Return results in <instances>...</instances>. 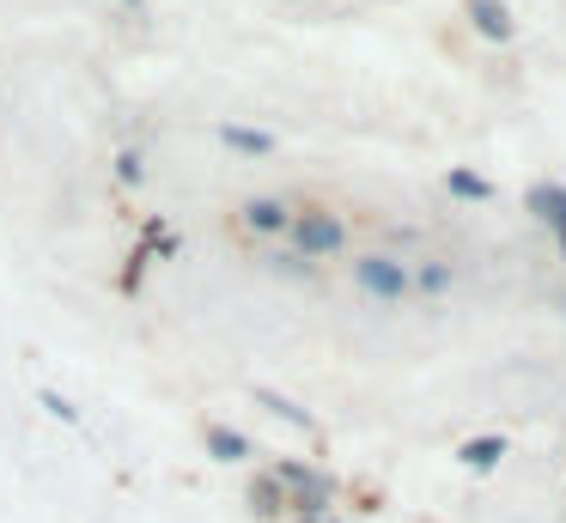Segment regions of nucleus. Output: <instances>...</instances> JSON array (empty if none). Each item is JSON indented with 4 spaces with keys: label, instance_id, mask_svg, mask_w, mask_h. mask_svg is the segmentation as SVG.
I'll return each mask as SVG.
<instances>
[{
    "label": "nucleus",
    "instance_id": "obj_1",
    "mask_svg": "<svg viewBox=\"0 0 566 523\" xmlns=\"http://www.w3.org/2000/svg\"><path fill=\"white\" fill-rule=\"evenodd\" d=\"M269 474L286 487V511H293V517H323V511L335 505V474L317 469V462L281 457V462H269Z\"/></svg>",
    "mask_w": 566,
    "mask_h": 523
},
{
    "label": "nucleus",
    "instance_id": "obj_2",
    "mask_svg": "<svg viewBox=\"0 0 566 523\" xmlns=\"http://www.w3.org/2000/svg\"><path fill=\"white\" fill-rule=\"evenodd\" d=\"M286 238H293V255L298 262H329V255L347 250V219L335 213V207H298L293 226H286Z\"/></svg>",
    "mask_w": 566,
    "mask_h": 523
},
{
    "label": "nucleus",
    "instance_id": "obj_3",
    "mask_svg": "<svg viewBox=\"0 0 566 523\" xmlns=\"http://www.w3.org/2000/svg\"><path fill=\"white\" fill-rule=\"evenodd\" d=\"M354 286L366 292L371 304H408V299H415V274H408V262H402V255H390V250L354 255Z\"/></svg>",
    "mask_w": 566,
    "mask_h": 523
},
{
    "label": "nucleus",
    "instance_id": "obj_4",
    "mask_svg": "<svg viewBox=\"0 0 566 523\" xmlns=\"http://www.w3.org/2000/svg\"><path fill=\"white\" fill-rule=\"evenodd\" d=\"M293 213L298 207L293 201H281V195H250L244 207H238V231H244V238H286V226H293Z\"/></svg>",
    "mask_w": 566,
    "mask_h": 523
},
{
    "label": "nucleus",
    "instance_id": "obj_5",
    "mask_svg": "<svg viewBox=\"0 0 566 523\" xmlns=\"http://www.w3.org/2000/svg\"><path fill=\"white\" fill-rule=\"evenodd\" d=\"M530 213L548 226L554 250H560V262H566V182H530Z\"/></svg>",
    "mask_w": 566,
    "mask_h": 523
},
{
    "label": "nucleus",
    "instance_id": "obj_6",
    "mask_svg": "<svg viewBox=\"0 0 566 523\" xmlns=\"http://www.w3.org/2000/svg\"><path fill=\"white\" fill-rule=\"evenodd\" d=\"M505 450H512V444H505L500 432H481V438H463V444H457V462H463L469 474H493Z\"/></svg>",
    "mask_w": 566,
    "mask_h": 523
},
{
    "label": "nucleus",
    "instance_id": "obj_7",
    "mask_svg": "<svg viewBox=\"0 0 566 523\" xmlns=\"http://www.w3.org/2000/svg\"><path fill=\"white\" fill-rule=\"evenodd\" d=\"M201 438H208V457H220V462H250V457H256V444H250L238 426H226V420H208V426H201Z\"/></svg>",
    "mask_w": 566,
    "mask_h": 523
},
{
    "label": "nucleus",
    "instance_id": "obj_8",
    "mask_svg": "<svg viewBox=\"0 0 566 523\" xmlns=\"http://www.w3.org/2000/svg\"><path fill=\"white\" fill-rule=\"evenodd\" d=\"M463 12L488 43H512V12H505V0H463Z\"/></svg>",
    "mask_w": 566,
    "mask_h": 523
},
{
    "label": "nucleus",
    "instance_id": "obj_9",
    "mask_svg": "<svg viewBox=\"0 0 566 523\" xmlns=\"http://www.w3.org/2000/svg\"><path fill=\"white\" fill-rule=\"evenodd\" d=\"M244 505H250V517H256V523H269V517H281V511H286V487L274 481L269 469H256V481H250Z\"/></svg>",
    "mask_w": 566,
    "mask_h": 523
},
{
    "label": "nucleus",
    "instance_id": "obj_10",
    "mask_svg": "<svg viewBox=\"0 0 566 523\" xmlns=\"http://www.w3.org/2000/svg\"><path fill=\"white\" fill-rule=\"evenodd\" d=\"M408 274H415V292H420V299H444V292L457 286V268L444 262V255H427V262L408 268Z\"/></svg>",
    "mask_w": 566,
    "mask_h": 523
},
{
    "label": "nucleus",
    "instance_id": "obj_11",
    "mask_svg": "<svg viewBox=\"0 0 566 523\" xmlns=\"http://www.w3.org/2000/svg\"><path fill=\"white\" fill-rule=\"evenodd\" d=\"M256 401H262V408H274L286 426H298V432H311V438H317V414H311V408H298L293 396H281L274 384H256Z\"/></svg>",
    "mask_w": 566,
    "mask_h": 523
},
{
    "label": "nucleus",
    "instance_id": "obj_12",
    "mask_svg": "<svg viewBox=\"0 0 566 523\" xmlns=\"http://www.w3.org/2000/svg\"><path fill=\"white\" fill-rule=\"evenodd\" d=\"M220 146H232V153H244V158H269V153H274V134L238 128V122H220Z\"/></svg>",
    "mask_w": 566,
    "mask_h": 523
},
{
    "label": "nucleus",
    "instance_id": "obj_13",
    "mask_svg": "<svg viewBox=\"0 0 566 523\" xmlns=\"http://www.w3.org/2000/svg\"><path fill=\"white\" fill-rule=\"evenodd\" d=\"M444 189H451L457 201H481V207H488L493 195H500L488 177H475V170H463V165H451V170H444Z\"/></svg>",
    "mask_w": 566,
    "mask_h": 523
},
{
    "label": "nucleus",
    "instance_id": "obj_14",
    "mask_svg": "<svg viewBox=\"0 0 566 523\" xmlns=\"http://www.w3.org/2000/svg\"><path fill=\"white\" fill-rule=\"evenodd\" d=\"M111 170H116L123 189H140V182H147V153H140V146H123V153L111 158Z\"/></svg>",
    "mask_w": 566,
    "mask_h": 523
},
{
    "label": "nucleus",
    "instance_id": "obj_15",
    "mask_svg": "<svg viewBox=\"0 0 566 523\" xmlns=\"http://www.w3.org/2000/svg\"><path fill=\"white\" fill-rule=\"evenodd\" d=\"M38 401H43V414H50V420H62V426H80V408L62 396V389H38Z\"/></svg>",
    "mask_w": 566,
    "mask_h": 523
},
{
    "label": "nucleus",
    "instance_id": "obj_16",
    "mask_svg": "<svg viewBox=\"0 0 566 523\" xmlns=\"http://www.w3.org/2000/svg\"><path fill=\"white\" fill-rule=\"evenodd\" d=\"M147 268H153V250H147V243H135V255H128V268H123V292H140Z\"/></svg>",
    "mask_w": 566,
    "mask_h": 523
},
{
    "label": "nucleus",
    "instance_id": "obj_17",
    "mask_svg": "<svg viewBox=\"0 0 566 523\" xmlns=\"http://www.w3.org/2000/svg\"><path fill=\"white\" fill-rule=\"evenodd\" d=\"M269 268H274V274H293V280H311V274H317V268L298 262L293 250H269Z\"/></svg>",
    "mask_w": 566,
    "mask_h": 523
},
{
    "label": "nucleus",
    "instance_id": "obj_18",
    "mask_svg": "<svg viewBox=\"0 0 566 523\" xmlns=\"http://www.w3.org/2000/svg\"><path fill=\"white\" fill-rule=\"evenodd\" d=\"M123 7H128V12H147V0H123Z\"/></svg>",
    "mask_w": 566,
    "mask_h": 523
},
{
    "label": "nucleus",
    "instance_id": "obj_19",
    "mask_svg": "<svg viewBox=\"0 0 566 523\" xmlns=\"http://www.w3.org/2000/svg\"><path fill=\"white\" fill-rule=\"evenodd\" d=\"M293 523H323V517H293Z\"/></svg>",
    "mask_w": 566,
    "mask_h": 523
},
{
    "label": "nucleus",
    "instance_id": "obj_20",
    "mask_svg": "<svg viewBox=\"0 0 566 523\" xmlns=\"http://www.w3.org/2000/svg\"><path fill=\"white\" fill-rule=\"evenodd\" d=\"M323 523H329V517H323Z\"/></svg>",
    "mask_w": 566,
    "mask_h": 523
}]
</instances>
